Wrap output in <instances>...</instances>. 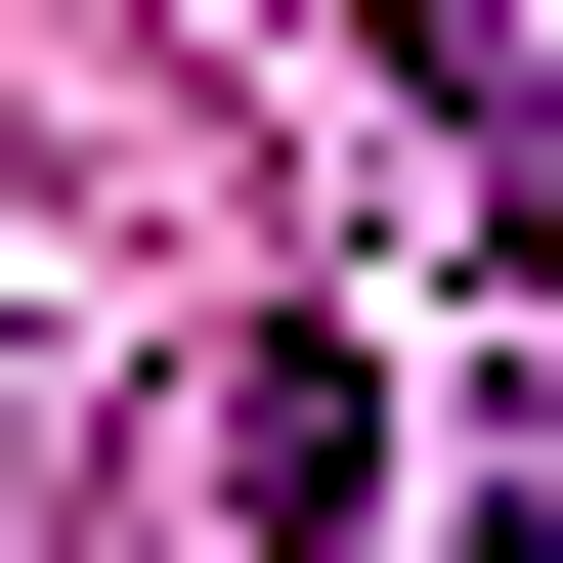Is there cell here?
Segmentation results:
<instances>
[{
    "label": "cell",
    "instance_id": "1",
    "mask_svg": "<svg viewBox=\"0 0 563 563\" xmlns=\"http://www.w3.org/2000/svg\"><path fill=\"white\" fill-rule=\"evenodd\" d=\"M174 563H390V390L303 347V303H261V347L174 390Z\"/></svg>",
    "mask_w": 563,
    "mask_h": 563
}]
</instances>
